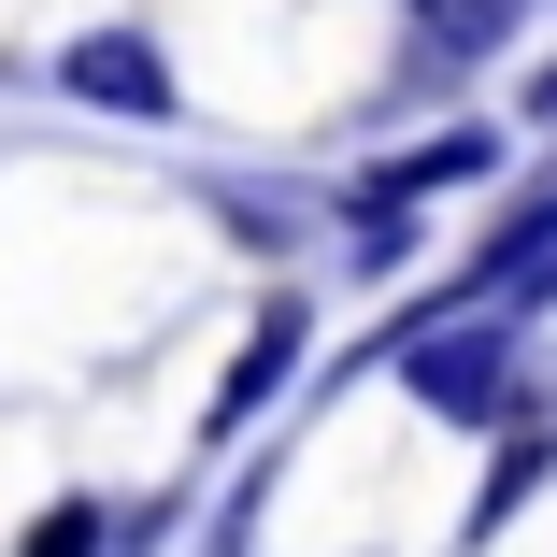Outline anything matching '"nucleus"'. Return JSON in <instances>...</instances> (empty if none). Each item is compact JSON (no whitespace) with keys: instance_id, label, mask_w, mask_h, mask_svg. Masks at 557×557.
Returning <instances> with one entry per match:
<instances>
[{"instance_id":"2","label":"nucleus","mask_w":557,"mask_h":557,"mask_svg":"<svg viewBox=\"0 0 557 557\" xmlns=\"http://www.w3.org/2000/svg\"><path fill=\"white\" fill-rule=\"evenodd\" d=\"M500 172V129H429V144H400V158H372L358 186H344V244H358V272H400V244H414V214L443 200V186H486Z\"/></svg>"},{"instance_id":"5","label":"nucleus","mask_w":557,"mask_h":557,"mask_svg":"<svg viewBox=\"0 0 557 557\" xmlns=\"http://www.w3.org/2000/svg\"><path fill=\"white\" fill-rule=\"evenodd\" d=\"M300 329H314V300H258V329H244V358H230V386H214L200 443H230V429H258V414H272V386L300 372Z\"/></svg>"},{"instance_id":"1","label":"nucleus","mask_w":557,"mask_h":557,"mask_svg":"<svg viewBox=\"0 0 557 557\" xmlns=\"http://www.w3.org/2000/svg\"><path fill=\"white\" fill-rule=\"evenodd\" d=\"M386 358H400L414 414L500 429V400H515V372H529V314H515V300H429V314H400Z\"/></svg>"},{"instance_id":"7","label":"nucleus","mask_w":557,"mask_h":557,"mask_svg":"<svg viewBox=\"0 0 557 557\" xmlns=\"http://www.w3.org/2000/svg\"><path fill=\"white\" fill-rule=\"evenodd\" d=\"M515 115H529V129H543V144H557V58H543V72H529V86H515Z\"/></svg>"},{"instance_id":"6","label":"nucleus","mask_w":557,"mask_h":557,"mask_svg":"<svg viewBox=\"0 0 557 557\" xmlns=\"http://www.w3.org/2000/svg\"><path fill=\"white\" fill-rule=\"evenodd\" d=\"M100 543H115V515H100V500H44L15 557H100Z\"/></svg>"},{"instance_id":"4","label":"nucleus","mask_w":557,"mask_h":557,"mask_svg":"<svg viewBox=\"0 0 557 557\" xmlns=\"http://www.w3.org/2000/svg\"><path fill=\"white\" fill-rule=\"evenodd\" d=\"M58 86H72V100H100V115H144V129L186 100V86H172V58H158L144 29H86V44L58 58Z\"/></svg>"},{"instance_id":"3","label":"nucleus","mask_w":557,"mask_h":557,"mask_svg":"<svg viewBox=\"0 0 557 557\" xmlns=\"http://www.w3.org/2000/svg\"><path fill=\"white\" fill-rule=\"evenodd\" d=\"M557 472V400H500V429H486V472H472V515H458V557H486L515 515H529V486Z\"/></svg>"}]
</instances>
